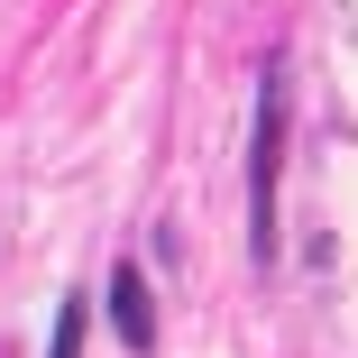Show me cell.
Here are the masks:
<instances>
[{"label":"cell","instance_id":"cell-3","mask_svg":"<svg viewBox=\"0 0 358 358\" xmlns=\"http://www.w3.org/2000/svg\"><path fill=\"white\" fill-rule=\"evenodd\" d=\"M83 322H92V303L64 294V303H55V340H46V358H83Z\"/></svg>","mask_w":358,"mask_h":358},{"label":"cell","instance_id":"cell-2","mask_svg":"<svg viewBox=\"0 0 358 358\" xmlns=\"http://www.w3.org/2000/svg\"><path fill=\"white\" fill-rule=\"evenodd\" d=\"M110 322H120L129 349H157V303H148V275H138V266L110 275Z\"/></svg>","mask_w":358,"mask_h":358},{"label":"cell","instance_id":"cell-1","mask_svg":"<svg viewBox=\"0 0 358 358\" xmlns=\"http://www.w3.org/2000/svg\"><path fill=\"white\" fill-rule=\"evenodd\" d=\"M275 166H285V64L257 74V138H248V239L275 257Z\"/></svg>","mask_w":358,"mask_h":358}]
</instances>
